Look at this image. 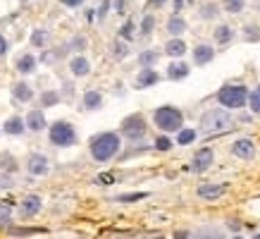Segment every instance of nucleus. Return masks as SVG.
Here are the masks:
<instances>
[{
  "instance_id": "obj_1",
  "label": "nucleus",
  "mask_w": 260,
  "mask_h": 239,
  "mask_svg": "<svg viewBox=\"0 0 260 239\" xmlns=\"http://www.w3.org/2000/svg\"><path fill=\"white\" fill-rule=\"evenodd\" d=\"M119 146H122V142H119L117 134L105 132V134H98L96 139L91 142V156H93V160H98V163H105L112 156H117Z\"/></svg>"
},
{
  "instance_id": "obj_2",
  "label": "nucleus",
  "mask_w": 260,
  "mask_h": 239,
  "mask_svg": "<svg viewBox=\"0 0 260 239\" xmlns=\"http://www.w3.org/2000/svg\"><path fill=\"white\" fill-rule=\"evenodd\" d=\"M232 124H234V120L229 115L227 110H208L206 115L201 118V130L206 132V134H222V132L232 130Z\"/></svg>"
},
{
  "instance_id": "obj_3",
  "label": "nucleus",
  "mask_w": 260,
  "mask_h": 239,
  "mask_svg": "<svg viewBox=\"0 0 260 239\" xmlns=\"http://www.w3.org/2000/svg\"><path fill=\"white\" fill-rule=\"evenodd\" d=\"M217 100H220V106H225L229 110H239L249 103V91H246V86H241V84H227V86L220 88Z\"/></svg>"
},
{
  "instance_id": "obj_4",
  "label": "nucleus",
  "mask_w": 260,
  "mask_h": 239,
  "mask_svg": "<svg viewBox=\"0 0 260 239\" xmlns=\"http://www.w3.org/2000/svg\"><path fill=\"white\" fill-rule=\"evenodd\" d=\"M153 120H155V124H158L163 132H179L182 130V124H184V115H182V110L172 108V106H163V108H158L155 112H153Z\"/></svg>"
},
{
  "instance_id": "obj_5",
  "label": "nucleus",
  "mask_w": 260,
  "mask_h": 239,
  "mask_svg": "<svg viewBox=\"0 0 260 239\" xmlns=\"http://www.w3.org/2000/svg\"><path fill=\"white\" fill-rule=\"evenodd\" d=\"M48 136H50V144H53V146H60V148H69V146L76 144L74 127H72L69 122H65V120H57L55 124H50Z\"/></svg>"
},
{
  "instance_id": "obj_6",
  "label": "nucleus",
  "mask_w": 260,
  "mask_h": 239,
  "mask_svg": "<svg viewBox=\"0 0 260 239\" xmlns=\"http://www.w3.org/2000/svg\"><path fill=\"white\" fill-rule=\"evenodd\" d=\"M122 134L127 139H131V142L141 139L143 134H146V120L141 115H129V118L122 122Z\"/></svg>"
},
{
  "instance_id": "obj_7",
  "label": "nucleus",
  "mask_w": 260,
  "mask_h": 239,
  "mask_svg": "<svg viewBox=\"0 0 260 239\" xmlns=\"http://www.w3.org/2000/svg\"><path fill=\"white\" fill-rule=\"evenodd\" d=\"M26 170L31 177H45L50 172V160L45 158L43 153H31L29 156V163H26Z\"/></svg>"
},
{
  "instance_id": "obj_8",
  "label": "nucleus",
  "mask_w": 260,
  "mask_h": 239,
  "mask_svg": "<svg viewBox=\"0 0 260 239\" xmlns=\"http://www.w3.org/2000/svg\"><path fill=\"white\" fill-rule=\"evenodd\" d=\"M232 153H234L237 158H241V160H249V158L256 156V146H253L251 139H239V142L232 144Z\"/></svg>"
},
{
  "instance_id": "obj_9",
  "label": "nucleus",
  "mask_w": 260,
  "mask_h": 239,
  "mask_svg": "<svg viewBox=\"0 0 260 239\" xmlns=\"http://www.w3.org/2000/svg\"><path fill=\"white\" fill-rule=\"evenodd\" d=\"M24 130H29L26 127V120H22L19 115H12V118L5 120V124H2V132L5 134H10V136H22Z\"/></svg>"
},
{
  "instance_id": "obj_10",
  "label": "nucleus",
  "mask_w": 260,
  "mask_h": 239,
  "mask_svg": "<svg viewBox=\"0 0 260 239\" xmlns=\"http://www.w3.org/2000/svg\"><path fill=\"white\" fill-rule=\"evenodd\" d=\"M26 127L31 132H43L45 127H48V122H45V115H43V110L41 108H36V110H29L26 112Z\"/></svg>"
},
{
  "instance_id": "obj_11",
  "label": "nucleus",
  "mask_w": 260,
  "mask_h": 239,
  "mask_svg": "<svg viewBox=\"0 0 260 239\" xmlns=\"http://www.w3.org/2000/svg\"><path fill=\"white\" fill-rule=\"evenodd\" d=\"M213 158H215V153L210 151V148H203V151H198L194 156V163H191V168H194L196 172H206L208 168L213 165Z\"/></svg>"
},
{
  "instance_id": "obj_12",
  "label": "nucleus",
  "mask_w": 260,
  "mask_h": 239,
  "mask_svg": "<svg viewBox=\"0 0 260 239\" xmlns=\"http://www.w3.org/2000/svg\"><path fill=\"white\" fill-rule=\"evenodd\" d=\"M41 204H43V201H41V196H38V194H29L22 201L19 213H22V216H36V213L41 210Z\"/></svg>"
},
{
  "instance_id": "obj_13",
  "label": "nucleus",
  "mask_w": 260,
  "mask_h": 239,
  "mask_svg": "<svg viewBox=\"0 0 260 239\" xmlns=\"http://www.w3.org/2000/svg\"><path fill=\"white\" fill-rule=\"evenodd\" d=\"M12 98H14L17 103H29V100L33 98L31 86H29L26 82H17V84L12 86Z\"/></svg>"
},
{
  "instance_id": "obj_14",
  "label": "nucleus",
  "mask_w": 260,
  "mask_h": 239,
  "mask_svg": "<svg viewBox=\"0 0 260 239\" xmlns=\"http://www.w3.org/2000/svg\"><path fill=\"white\" fill-rule=\"evenodd\" d=\"M213 58H215V50H213V46L201 44V46H196V48H194V60H196V65H208Z\"/></svg>"
},
{
  "instance_id": "obj_15",
  "label": "nucleus",
  "mask_w": 260,
  "mask_h": 239,
  "mask_svg": "<svg viewBox=\"0 0 260 239\" xmlns=\"http://www.w3.org/2000/svg\"><path fill=\"white\" fill-rule=\"evenodd\" d=\"M69 70H72L74 76H86L88 72H91V65H88V60L84 55H74V58L69 60Z\"/></svg>"
},
{
  "instance_id": "obj_16",
  "label": "nucleus",
  "mask_w": 260,
  "mask_h": 239,
  "mask_svg": "<svg viewBox=\"0 0 260 239\" xmlns=\"http://www.w3.org/2000/svg\"><path fill=\"white\" fill-rule=\"evenodd\" d=\"M158 72L155 70H151V67H146L141 74L136 76V82H134V86L136 88H146V86H153V84H158Z\"/></svg>"
},
{
  "instance_id": "obj_17",
  "label": "nucleus",
  "mask_w": 260,
  "mask_h": 239,
  "mask_svg": "<svg viewBox=\"0 0 260 239\" xmlns=\"http://www.w3.org/2000/svg\"><path fill=\"white\" fill-rule=\"evenodd\" d=\"M167 76H170V79H174V82L186 79V76H189V65H186V62H182V60L177 58L172 65L167 67Z\"/></svg>"
},
{
  "instance_id": "obj_18",
  "label": "nucleus",
  "mask_w": 260,
  "mask_h": 239,
  "mask_svg": "<svg viewBox=\"0 0 260 239\" xmlns=\"http://www.w3.org/2000/svg\"><path fill=\"white\" fill-rule=\"evenodd\" d=\"M222 194H225V186H222V184H203V186H198V196H201V198H206V201L220 198Z\"/></svg>"
},
{
  "instance_id": "obj_19",
  "label": "nucleus",
  "mask_w": 260,
  "mask_h": 239,
  "mask_svg": "<svg viewBox=\"0 0 260 239\" xmlns=\"http://www.w3.org/2000/svg\"><path fill=\"white\" fill-rule=\"evenodd\" d=\"M165 53L170 55V58H182V55L186 53V44L179 38V36H174L172 41H167V46H165Z\"/></svg>"
},
{
  "instance_id": "obj_20",
  "label": "nucleus",
  "mask_w": 260,
  "mask_h": 239,
  "mask_svg": "<svg viewBox=\"0 0 260 239\" xmlns=\"http://www.w3.org/2000/svg\"><path fill=\"white\" fill-rule=\"evenodd\" d=\"M33 70H36V58H33V55L26 53L17 60V72H19V74H31Z\"/></svg>"
},
{
  "instance_id": "obj_21",
  "label": "nucleus",
  "mask_w": 260,
  "mask_h": 239,
  "mask_svg": "<svg viewBox=\"0 0 260 239\" xmlns=\"http://www.w3.org/2000/svg\"><path fill=\"white\" fill-rule=\"evenodd\" d=\"M103 106V96L98 91H86L84 94V108L86 110H98Z\"/></svg>"
},
{
  "instance_id": "obj_22",
  "label": "nucleus",
  "mask_w": 260,
  "mask_h": 239,
  "mask_svg": "<svg viewBox=\"0 0 260 239\" xmlns=\"http://www.w3.org/2000/svg\"><path fill=\"white\" fill-rule=\"evenodd\" d=\"M232 38H234V32L229 29L227 24H220V26L215 29V41H217V44L227 46L229 41H232Z\"/></svg>"
},
{
  "instance_id": "obj_23",
  "label": "nucleus",
  "mask_w": 260,
  "mask_h": 239,
  "mask_svg": "<svg viewBox=\"0 0 260 239\" xmlns=\"http://www.w3.org/2000/svg\"><path fill=\"white\" fill-rule=\"evenodd\" d=\"M167 32L172 34V36H182L186 32V22L182 17H172L170 22H167Z\"/></svg>"
},
{
  "instance_id": "obj_24",
  "label": "nucleus",
  "mask_w": 260,
  "mask_h": 239,
  "mask_svg": "<svg viewBox=\"0 0 260 239\" xmlns=\"http://www.w3.org/2000/svg\"><path fill=\"white\" fill-rule=\"evenodd\" d=\"M60 103V94L57 91H43L41 94V106L43 108H50V106H57Z\"/></svg>"
},
{
  "instance_id": "obj_25",
  "label": "nucleus",
  "mask_w": 260,
  "mask_h": 239,
  "mask_svg": "<svg viewBox=\"0 0 260 239\" xmlns=\"http://www.w3.org/2000/svg\"><path fill=\"white\" fill-rule=\"evenodd\" d=\"M196 136H198V134H196L194 130H179L177 144H179V146H189V144H194V142H196Z\"/></svg>"
},
{
  "instance_id": "obj_26",
  "label": "nucleus",
  "mask_w": 260,
  "mask_h": 239,
  "mask_svg": "<svg viewBox=\"0 0 260 239\" xmlns=\"http://www.w3.org/2000/svg\"><path fill=\"white\" fill-rule=\"evenodd\" d=\"M155 60H158V50H143V53L139 55V62H141L143 67H151Z\"/></svg>"
},
{
  "instance_id": "obj_27",
  "label": "nucleus",
  "mask_w": 260,
  "mask_h": 239,
  "mask_svg": "<svg viewBox=\"0 0 260 239\" xmlns=\"http://www.w3.org/2000/svg\"><path fill=\"white\" fill-rule=\"evenodd\" d=\"M249 103H251V110L260 115V86H258V88H253V91L249 94Z\"/></svg>"
},
{
  "instance_id": "obj_28",
  "label": "nucleus",
  "mask_w": 260,
  "mask_h": 239,
  "mask_svg": "<svg viewBox=\"0 0 260 239\" xmlns=\"http://www.w3.org/2000/svg\"><path fill=\"white\" fill-rule=\"evenodd\" d=\"M244 8H246V2H244V0H225V10L232 12V14L241 12Z\"/></svg>"
},
{
  "instance_id": "obj_29",
  "label": "nucleus",
  "mask_w": 260,
  "mask_h": 239,
  "mask_svg": "<svg viewBox=\"0 0 260 239\" xmlns=\"http://www.w3.org/2000/svg\"><path fill=\"white\" fill-rule=\"evenodd\" d=\"M45 36H48L45 32L36 29V32L31 34V46H36V48H43V46H45Z\"/></svg>"
},
{
  "instance_id": "obj_30",
  "label": "nucleus",
  "mask_w": 260,
  "mask_h": 239,
  "mask_svg": "<svg viewBox=\"0 0 260 239\" xmlns=\"http://www.w3.org/2000/svg\"><path fill=\"white\" fill-rule=\"evenodd\" d=\"M244 36H246V41H260V29L253 26V24H249V26L244 29Z\"/></svg>"
},
{
  "instance_id": "obj_31",
  "label": "nucleus",
  "mask_w": 260,
  "mask_h": 239,
  "mask_svg": "<svg viewBox=\"0 0 260 239\" xmlns=\"http://www.w3.org/2000/svg\"><path fill=\"white\" fill-rule=\"evenodd\" d=\"M153 26H155V20H153L151 14H146V17H143V22H141V34H143V36H148V34L153 32Z\"/></svg>"
},
{
  "instance_id": "obj_32",
  "label": "nucleus",
  "mask_w": 260,
  "mask_h": 239,
  "mask_svg": "<svg viewBox=\"0 0 260 239\" xmlns=\"http://www.w3.org/2000/svg\"><path fill=\"white\" fill-rule=\"evenodd\" d=\"M170 146H172V142H170L167 136H158V139H155V148H158V151H170Z\"/></svg>"
},
{
  "instance_id": "obj_33",
  "label": "nucleus",
  "mask_w": 260,
  "mask_h": 239,
  "mask_svg": "<svg viewBox=\"0 0 260 239\" xmlns=\"http://www.w3.org/2000/svg\"><path fill=\"white\" fill-rule=\"evenodd\" d=\"M69 48H74V50H84V48H86V38H81V36H76V38H72V44H69Z\"/></svg>"
},
{
  "instance_id": "obj_34",
  "label": "nucleus",
  "mask_w": 260,
  "mask_h": 239,
  "mask_svg": "<svg viewBox=\"0 0 260 239\" xmlns=\"http://www.w3.org/2000/svg\"><path fill=\"white\" fill-rule=\"evenodd\" d=\"M10 220V206L7 204H0V222Z\"/></svg>"
},
{
  "instance_id": "obj_35",
  "label": "nucleus",
  "mask_w": 260,
  "mask_h": 239,
  "mask_svg": "<svg viewBox=\"0 0 260 239\" xmlns=\"http://www.w3.org/2000/svg\"><path fill=\"white\" fill-rule=\"evenodd\" d=\"M112 50H115V55H117V58H124V55L129 53V48H127L124 44H115V48H112Z\"/></svg>"
},
{
  "instance_id": "obj_36",
  "label": "nucleus",
  "mask_w": 260,
  "mask_h": 239,
  "mask_svg": "<svg viewBox=\"0 0 260 239\" xmlns=\"http://www.w3.org/2000/svg\"><path fill=\"white\" fill-rule=\"evenodd\" d=\"M36 232H45V230H38V228H26V230H14L12 234H36Z\"/></svg>"
},
{
  "instance_id": "obj_37",
  "label": "nucleus",
  "mask_w": 260,
  "mask_h": 239,
  "mask_svg": "<svg viewBox=\"0 0 260 239\" xmlns=\"http://www.w3.org/2000/svg\"><path fill=\"white\" fill-rule=\"evenodd\" d=\"M148 194H131V196H119V201H136V198H146Z\"/></svg>"
},
{
  "instance_id": "obj_38",
  "label": "nucleus",
  "mask_w": 260,
  "mask_h": 239,
  "mask_svg": "<svg viewBox=\"0 0 260 239\" xmlns=\"http://www.w3.org/2000/svg\"><path fill=\"white\" fill-rule=\"evenodd\" d=\"M108 2H103V5H100V10H98V20H103V17H105V12H108Z\"/></svg>"
},
{
  "instance_id": "obj_39",
  "label": "nucleus",
  "mask_w": 260,
  "mask_h": 239,
  "mask_svg": "<svg viewBox=\"0 0 260 239\" xmlns=\"http://www.w3.org/2000/svg\"><path fill=\"white\" fill-rule=\"evenodd\" d=\"M60 2H65L67 8H76V5H81L84 0H60Z\"/></svg>"
},
{
  "instance_id": "obj_40",
  "label": "nucleus",
  "mask_w": 260,
  "mask_h": 239,
  "mask_svg": "<svg viewBox=\"0 0 260 239\" xmlns=\"http://www.w3.org/2000/svg\"><path fill=\"white\" fill-rule=\"evenodd\" d=\"M131 26H134V24H131V22H127V24H124V29H122V36H124V38H129Z\"/></svg>"
},
{
  "instance_id": "obj_41",
  "label": "nucleus",
  "mask_w": 260,
  "mask_h": 239,
  "mask_svg": "<svg viewBox=\"0 0 260 239\" xmlns=\"http://www.w3.org/2000/svg\"><path fill=\"white\" fill-rule=\"evenodd\" d=\"M5 50H7V44H5V38L0 36V55H5Z\"/></svg>"
},
{
  "instance_id": "obj_42",
  "label": "nucleus",
  "mask_w": 260,
  "mask_h": 239,
  "mask_svg": "<svg viewBox=\"0 0 260 239\" xmlns=\"http://www.w3.org/2000/svg\"><path fill=\"white\" fill-rule=\"evenodd\" d=\"M151 5H153V8H163L165 0H151Z\"/></svg>"
},
{
  "instance_id": "obj_43",
  "label": "nucleus",
  "mask_w": 260,
  "mask_h": 239,
  "mask_svg": "<svg viewBox=\"0 0 260 239\" xmlns=\"http://www.w3.org/2000/svg\"><path fill=\"white\" fill-rule=\"evenodd\" d=\"M2 186H10V182H7V180H5V177L0 174V189H2Z\"/></svg>"
},
{
  "instance_id": "obj_44",
  "label": "nucleus",
  "mask_w": 260,
  "mask_h": 239,
  "mask_svg": "<svg viewBox=\"0 0 260 239\" xmlns=\"http://www.w3.org/2000/svg\"><path fill=\"white\" fill-rule=\"evenodd\" d=\"M182 5H184V0H174V10H182Z\"/></svg>"
},
{
  "instance_id": "obj_45",
  "label": "nucleus",
  "mask_w": 260,
  "mask_h": 239,
  "mask_svg": "<svg viewBox=\"0 0 260 239\" xmlns=\"http://www.w3.org/2000/svg\"><path fill=\"white\" fill-rule=\"evenodd\" d=\"M119 12H124V0H117V5H115Z\"/></svg>"
}]
</instances>
